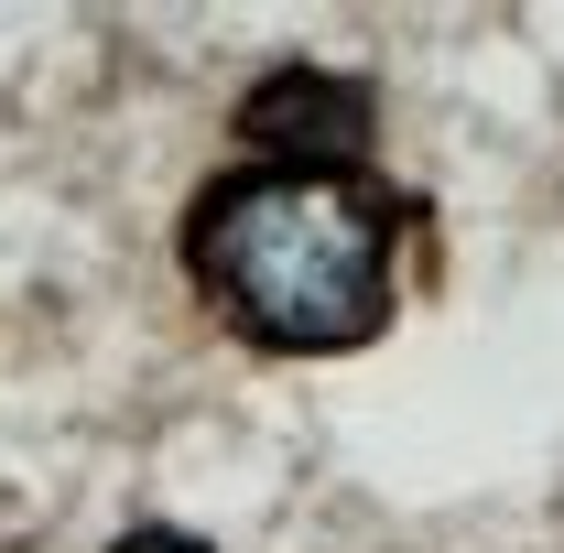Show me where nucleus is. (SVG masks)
<instances>
[{"mask_svg": "<svg viewBox=\"0 0 564 553\" xmlns=\"http://www.w3.org/2000/svg\"><path fill=\"white\" fill-rule=\"evenodd\" d=\"M402 207L348 174H282L239 163L185 207V272L250 347L282 358H348L391 326Z\"/></svg>", "mask_w": 564, "mask_h": 553, "instance_id": "nucleus-1", "label": "nucleus"}, {"mask_svg": "<svg viewBox=\"0 0 564 553\" xmlns=\"http://www.w3.org/2000/svg\"><path fill=\"white\" fill-rule=\"evenodd\" d=\"M109 553H217V543H196V532H163V521H152V532H120Z\"/></svg>", "mask_w": 564, "mask_h": 553, "instance_id": "nucleus-3", "label": "nucleus"}, {"mask_svg": "<svg viewBox=\"0 0 564 553\" xmlns=\"http://www.w3.org/2000/svg\"><path fill=\"white\" fill-rule=\"evenodd\" d=\"M380 131V98L358 76H326V66H272L250 98H239V141L282 163V174H348Z\"/></svg>", "mask_w": 564, "mask_h": 553, "instance_id": "nucleus-2", "label": "nucleus"}]
</instances>
